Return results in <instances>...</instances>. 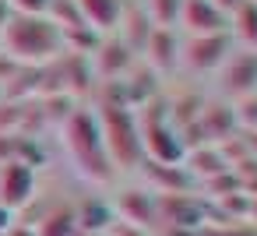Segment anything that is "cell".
Masks as SVG:
<instances>
[{
	"instance_id": "cell-1",
	"label": "cell",
	"mask_w": 257,
	"mask_h": 236,
	"mask_svg": "<svg viewBox=\"0 0 257 236\" xmlns=\"http://www.w3.org/2000/svg\"><path fill=\"white\" fill-rule=\"evenodd\" d=\"M0 53H8L22 67H46L64 53V36L46 15L43 18L11 15V22L0 29Z\"/></svg>"
},
{
	"instance_id": "cell-2",
	"label": "cell",
	"mask_w": 257,
	"mask_h": 236,
	"mask_svg": "<svg viewBox=\"0 0 257 236\" xmlns=\"http://www.w3.org/2000/svg\"><path fill=\"white\" fill-rule=\"evenodd\" d=\"M64 148L74 162V169L88 180V183H113L116 169L106 155V141L99 131V116L92 109H74L64 120Z\"/></svg>"
},
{
	"instance_id": "cell-3",
	"label": "cell",
	"mask_w": 257,
	"mask_h": 236,
	"mask_svg": "<svg viewBox=\"0 0 257 236\" xmlns=\"http://www.w3.org/2000/svg\"><path fill=\"white\" fill-rule=\"evenodd\" d=\"M99 131L106 141V155L116 173H134L145 162V145H141V124L138 113L123 102H102L99 106Z\"/></svg>"
},
{
	"instance_id": "cell-4",
	"label": "cell",
	"mask_w": 257,
	"mask_h": 236,
	"mask_svg": "<svg viewBox=\"0 0 257 236\" xmlns=\"http://www.w3.org/2000/svg\"><path fill=\"white\" fill-rule=\"evenodd\" d=\"M39 197V176H36V166L29 162H0V204L8 211H25L32 201Z\"/></svg>"
},
{
	"instance_id": "cell-5",
	"label": "cell",
	"mask_w": 257,
	"mask_h": 236,
	"mask_svg": "<svg viewBox=\"0 0 257 236\" xmlns=\"http://www.w3.org/2000/svg\"><path fill=\"white\" fill-rule=\"evenodd\" d=\"M232 53V36L229 32H215V36H190L187 43H180V64L197 71V74H218V67L229 60Z\"/></svg>"
},
{
	"instance_id": "cell-6",
	"label": "cell",
	"mask_w": 257,
	"mask_h": 236,
	"mask_svg": "<svg viewBox=\"0 0 257 236\" xmlns=\"http://www.w3.org/2000/svg\"><path fill=\"white\" fill-rule=\"evenodd\" d=\"M222 92L232 99H250L257 95V50H232L229 60L218 67Z\"/></svg>"
},
{
	"instance_id": "cell-7",
	"label": "cell",
	"mask_w": 257,
	"mask_h": 236,
	"mask_svg": "<svg viewBox=\"0 0 257 236\" xmlns=\"http://www.w3.org/2000/svg\"><path fill=\"white\" fill-rule=\"evenodd\" d=\"M180 25L190 36H215V32H229V15L218 11L211 0H183Z\"/></svg>"
},
{
	"instance_id": "cell-8",
	"label": "cell",
	"mask_w": 257,
	"mask_h": 236,
	"mask_svg": "<svg viewBox=\"0 0 257 236\" xmlns=\"http://www.w3.org/2000/svg\"><path fill=\"white\" fill-rule=\"evenodd\" d=\"M145 53V67H152L155 74H166L173 67H180V39L176 29H152V36L141 46Z\"/></svg>"
},
{
	"instance_id": "cell-9",
	"label": "cell",
	"mask_w": 257,
	"mask_h": 236,
	"mask_svg": "<svg viewBox=\"0 0 257 236\" xmlns=\"http://www.w3.org/2000/svg\"><path fill=\"white\" fill-rule=\"evenodd\" d=\"M78 11L85 18V25L99 36L116 32L120 15H123V0H78Z\"/></svg>"
},
{
	"instance_id": "cell-10",
	"label": "cell",
	"mask_w": 257,
	"mask_h": 236,
	"mask_svg": "<svg viewBox=\"0 0 257 236\" xmlns=\"http://www.w3.org/2000/svg\"><path fill=\"white\" fill-rule=\"evenodd\" d=\"M36 236H78V215H74V204H57L50 211H43L36 222H32Z\"/></svg>"
},
{
	"instance_id": "cell-11",
	"label": "cell",
	"mask_w": 257,
	"mask_h": 236,
	"mask_svg": "<svg viewBox=\"0 0 257 236\" xmlns=\"http://www.w3.org/2000/svg\"><path fill=\"white\" fill-rule=\"evenodd\" d=\"M229 36H232V43L239 39L246 50H257V4L243 0V4L229 15Z\"/></svg>"
},
{
	"instance_id": "cell-12",
	"label": "cell",
	"mask_w": 257,
	"mask_h": 236,
	"mask_svg": "<svg viewBox=\"0 0 257 236\" xmlns=\"http://www.w3.org/2000/svg\"><path fill=\"white\" fill-rule=\"evenodd\" d=\"M141 8H145V15L155 29H176L183 0H141Z\"/></svg>"
},
{
	"instance_id": "cell-13",
	"label": "cell",
	"mask_w": 257,
	"mask_h": 236,
	"mask_svg": "<svg viewBox=\"0 0 257 236\" xmlns=\"http://www.w3.org/2000/svg\"><path fill=\"white\" fill-rule=\"evenodd\" d=\"M11 15H25V18H43L50 11V0H8Z\"/></svg>"
},
{
	"instance_id": "cell-14",
	"label": "cell",
	"mask_w": 257,
	"mask_h": 236,
	"mask_svg": "<svg viewBox=\"0 0 257 236\" xmlns=\"http://www.w3.org/2000/svg\"><path fill=\"white\" fill-rule=\"evenodd\" d=\"M106 236H148V229L131 225V222H120V218H116V222L109 225V232H106Z\"/></svg>"
},
{
	"instance_id": "cell-15",
	"label": "cell",
	"mask_w": 257,
	"mask_h": 236,
	"mask_svg": "<svg viewBox=\"0 0 257 236\" xmlns=\"http://www.w3.org/2000/svg\"><path fill=\"white\" fill-rule=\"evenodd\" d=\"M211 4H215L218 11H225V15H232V11H236V8L243 4V0H211Z\"/></svg>"
},
{
	"instance_id": "cell-16",
	"label": "cell",
	"mask_w": 257,
	"mask_h": 236,
	"mask_svg": "<svg viewBox=\"0 0 257 236\" xmlns=\"http://www.w3.org/2000/svg\"><path fill=\"white\" fill-rule=\"evenodd\" d=\"M11 22V8H8V0H0V29H4Z\"/></svg>"
},
{
	"instance_id": "cell-17",
	"label": "cell",
	"mask_w": 257,
	"mask_h": 236,
	"mask_svg": "<svg viewBox=\"0 0 257 236\" xmlns=\"http://www.w3.org/2000/svg\"><path fill=\"white\" fill-rule=\"evenodd\" d=\"M250 4H257V0H250Z\"/></svg>"
}]
</instances>
